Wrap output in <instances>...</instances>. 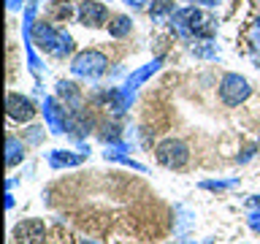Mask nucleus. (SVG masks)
I'll return each instance as SVG.
<instances>
[{
  "label": "nucleus",
  "mask_w": 260,
  "mask_h": 244,
  "mask_svg": "<svg viewBox=\"0 0 260 244\" xmlns=\"http://www.w3.org/2000/svg\"><path fill=\"white\" fill-rule=\"evenodd\" d=\"M52 166L54 168H60V166H79L81 160H84V155H71V152H62V149H57L52 152Z\"/></svg>",
  "instance_id": "ddd939ff"
},
{
  "label": "nucleus",
  "mask_w": 260,
  "mask_h": 244,
  "mask_svg": "<svg viewBox=\"0 0 260 244\" xmlns=\"http://www.w3.org/2000/svg\"><path fill=\"white\" fill-rule=\"evenodd\" d=\"M57 95L65 101V109H81V93L73 81H60L57 84Z\"/></svg>",
  "instance_id": "9d476101"
},
{
  "label": "nucleus",
  "mask_w": 260,
  "mask_h": 244,
  "mask_svg": "<svg viewBox=\"0 0 260 244\" xmlns=\"http://www.w3.org/2000/svg\"><path fill=\"white\" fill-rule=\"evenodd\" d=\"M71 14H73V6L68 0H57L54 8H52V22H68Z\"/></svg>",
  "instance_id": "2eb2a0df"
},
{
  "label": "nucleus",
  "mask_w": 260,
  "mask_h": 244,
  "mask_svg": "<svg viewBox=\"0 0 260 244\" xmlns=\"http://www.w3.org/2000/svg\"><path fill=\"white\" fill-rule=\"evenodd\" d=\"M201 3H206V6H214V3H219V0H201Z\"/></svg>",
  "instance_id": "4be33fe9"
},
{
  "label": "nucleus",
  "mask_w": 260,
  "mask_h": 244,
  "mask_svg": "<svg viewBox=\"0 0 260 244\" xmlns=\"http://www.w3.org/2000/svg\"><path fill=\"white\" fill-rule=\"evenodd\" d=\"M166 14H174V3H171V0H160V3L152 6V19L162 22V16H166Z\"/></svg>",
  "instance_id": "dca6fc26"
},
{
  "label": "nucleus",
  "mask_w": 260,
  "mask_h": 244,
  "mask_svg": "<svg viewBox=\"0 0 260 244\" xmlns=\"http://www.w3.org/2000/svg\"><path fill=\"white\" fill-rule=\"evenodd\" d=\"M249 225L255 228V231H260V215H252V217H249Z\"/></svg>",
  "instance_id": "6ab92c4d"
},
{
  "label": "nucleus",
  "mask_w": 260,
  "mask_h": 244,
  "mask_svg": "<svg viewBox=\"0 0 260 244\" xmlns=\"http://www.w3.org/2000/svg\"><path fill=\"white\" fill-rule=\"evenodd\" d=\"M46 239H49V231H46L44 220H38V217H27L22 223H16L14 228L16 244H46Z\"/></svg>",
  "instance_id": "39448f33"
},
{
  "label": "nucleus",
  "mask_w": 260,
  "mask_h": 244,
  "mask_svg": "<svg viewBox=\"0 0 260 244\" xmlns=\"http://www.w3.org/2000/svg\"><path fill=\"white\" fill-rule=\"evenodd\" d=\"M22 158H24V144L19 141V138L8 136V141H6V163L8 166H16V163H22Z\"/></svg>",
  "instance_id": "f8f14e48"
},
{
  "label": "nucleus",
  "mask_w": 260,
  "mask_h": 244,
  "mask_svg": "<svg viewBox=\"0 0 260 244\" xmlns=\"http://www.w3.org/2000/svg\"><path fill=\"white\" fill-rule=\"evenodd\" d=\"M130 27H133L130 16H114V19L109 22V36L122 38V36H127V33H130Z\"/></svg>",
  "instance_id": "4468645a"
},
{
  "label": "nucleus",
  "mask_w": 260,
  "mask_h": 244,
  "mask_svg": "<svg viewBox=\"0 0 260 244\" xmlns=\"http://www.w3.org/2000/svg\"><path fill=\"white\" fill-rule=\"evenodd\" d=\"M171 24H174V30L179 36L184 38H209L211 33H214V19L201 11V8H179L176 14H171Z\"/></svg>",
  "instance_id": "f257e3e1"
},
{
  "label": "nucleus",
  "mask_w": 260,
  "mask_h": 244,
  "mask_svg": "<svg viewBox=\"0 0 260 244\" xmlns=\"http://www.w3.org/2000/svg\"><path fill=\"white\" fill-rule=\"evenodd\" d=\"M154 155H157V160L166 168H184L187 160H190V149H187V144L179 141V138H166V141H160Z\"/></svg>",
  "instance_id": "7ed1b4c3"
},
{
  "label": "nucleus",
  "mask_w": 260,
  "mask_h": 244,
  "mask_svg": "<svg viewBox=\"0 0 260 244\" xmlns=\"http://www.w3.org/2000/svg\"><path fill=\"white\" fill-rule=\"evenodd\" d=\"M44 114L49 119L52 133H62V130H68V111L60 109V103H57L54 98H46V101H44Z\"/></svg>",
  "instance_id": "1a4fd4ad"
},
{
  "label": "nucleus",
  "mask_w": 260,
  "mask_h": 244,
  "mask_svg": "<svg viewBox=\"0 0 260 244\" xmlns=\"http://www.w3.org/2000/svg\"><path fill=\"white\" fill-rule=\"evenodd\" d=\"M252 87L249 81L239 76V73H225L222 81H219V101H222L225 106H239L249 98Z\"/></svg>",
  "instance_id": "f03ea898"
},
{
  "label": "nucleus",
  "mask_w": 260,
  "mask_h": 244,
  "mask_svg": "<svg viewBox=\"0 0 260 244\" xmlns=\"http://www.w3.org/2000/svg\"><path fill=\"white\" fill-rule=\"evenodd\" d=\"M60 41H62V30H54L52 24H46V22H38L30 33V44H36V46L44 49V52H52V54L60 49Z\"/></svg>",
  "instance_id": "423d86ee"
},
{
  "label": "nucleus",
  "mask_w": 260,
  "mask_h": 244,
  "mask_svg": "<svg viewBox=\"0 0 260 244\" xmlns=\"http://www.w3.org/2000/svg\"><path fill=\"white\" fill-rule=\"evenodd\" d=\"M8 8H11V11H16V8H22V0H8Z\"/></svg>",
  "instance_id": "aec40b11"
},
{
  "label": "nucleus",
  "mask_w": 260,
  "mask_h": 244,
  "mask_svg": "<svg viewBox=\"0 0 260 244\" xmlns=\"http://www.w3.org/2000/svg\"><path fill=\"white\" fill-rule=\"evenodd\" d=\"M76 14H79V22L84 24V27H101V24L109 19V8L103 3H95V0H84Z\"/></svg>",
  "instance_id": "6e6552de"
},
{
  "label": "nucleus",
  "mask_w": 260,
  "mask_h": 244,
  "mask_svg": "<svg viewBox=\"0 0 260 244\" xmlns=\"http://www.w3.org/2000/svg\"><path fill=\"white\" fill-rule=\"evenodd\" d=\"M46 244H76V239H73L71 233H65V231H54L46 239Z\"/></svg>",
  "instance_id": "f3484780"
},
{
  "label": "nucleus",
  "mask_w": 260,
  "mask_h": 244,
  "mask_svg": "<svg viewBox=\"0 0 260 244\" xmlns=\"http://www.w3.org/2000/svg\"><path fill=\"white\" fill-rule=\"evenodd\" d=\"M160 65H162V60H152V63H146V65H144V68H141V71H136V73H133V76H130V79H127V84H125V89H130V93H133V89H136L138 84H144V81H146V79H149V76H152V73H154V71H157V68H160Z\"/></svg>",
  "instance_id": "9b49d317"
},
{
  "label": "nucleus",
  "mask_w": 260,
  "mask_h": 244,
  "mask_svg": "<svg viewBox=\"0 0 260 244\" xmlns=\"http://www.w3.org/2000/svg\"><path fill=\"white\" fill-rule=\"evenodd\" d=\"M27 138L32 144H38L41 141V128H30V133H27Z\"/></svg>",
  "instance_id": "a211bd4d"
},
{
  "label": "nucleus",
  "mask_w": 260,
  "mask_h": 244,
  "mask_svg": "<svg viewBox=\"0 0 260 244\" xmlns=\"http://www.w3.org/2000/svg\"><path fill=\"white\" fill-rule=\"evenodd\" d=\"M125 3H127V6H133V8H141V6H144V0H125Z\"/></svg>",
  "instance_id": "412c9836"
},
{
  "label": "nucleus",
  "mask_w": 260,
  "mask_h": 244,
  "mask_svg": "<svg viewBox=\"0 0 260 244\" xmlns=\"http://www.w3.org/2000/svg\"><path fill=\"white\" fill-rule=\"evenodd\" d=\"M6 109H8V117L16 119V122H30L32 117H36V106H32V101L19 95V93H8Z\"/></svg>",
  "instance_id": "0eeeda50"
},
{
  "label": "nucleus",
  "mask_w": 260,
  "mask_h": 244,
  "mask_svg": "<svg viewBox=\"0 0 260 244\" xmlns=\"http://www.w3.org/2000/svg\"><path fill=\"white\" fill-rule=\"evenodd\" d=\"M106 65H109V60H106L103 52H98V49H87V52H81L73 57L71 63V71L76 73V76H101V73L106 71Z\"/></svg>",
  "instance_id": "20e7f679"
}]
</instances>
